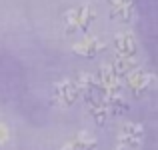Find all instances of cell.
<instances>
[{"instance_id":"3","label":"cell","mask_w":158,"mask_h":150,"mask_svg":"<svg viewBox=\"0 0 158 150\" xmlns=\"http://www.w3.org/2000/svg\"><path fill=\"white\" fill-rule=\"evenodd\" d=\"M108 6L112 8V18L128 22L134 14V6H132V0H108Z\"/></svg>"},{"instance_id":"4","label":"cell","mask_w":158,"mask_h":150,"mask_svg":"<svg viewBox=\"0 0 158 150\" xmlns=\"http://www.w3.org/2000/svg\"><path fill=\"white\" fill-rule=\"evenodd\" d=\"M114 44H116V48H118V54H122V56H134L136 40L130 32H120V34H116Z\"/></svg>"},{"instance_id":"5","label":"cell","mask_w":158,"mask_h":150,"mask_svg":"<svg viewBox=\"0 0 158 150\" xmlns=\"http://www.w3.org/2000/svg\"><path fill=\"white\" fill-rule=\"evenodd\" d=\"M126 80H128V86H130L134 92H142L144 88H146V84L152 80L150 74L142 72V70H130V72L126 74Z\"/></svg>"},{"instance_id":"8","label":"cell","mask_w":158,"mask_h":150,"mask_svg":"<svg viewBox=\"0 0 158 150\" xmlns=\"http://www.w3.org/2000/svg\"><path fill=\"white\" fill-rule=\"evenodd\" d=\"M76 16H78V30H88L90 22L94 20V10H92V6L84 4V6L76 8Z\"/></svg>"},{"instance_id":"2","label":"cell","mask_w":158,"mask_h":150,"mask_svg":"<svg viewBox=\"0 0 158 150\" xmlns=\"http://www.w3.org/2000/svg\"><path fill=\"white\" fill-rule=\"evenodd\" d=\"M78 94H80V90H78V86L74 84V82L70 80H64L62 84L56 86V92H54V96L60 104H64V106H70V104L74 102V100L78 98Z\"/></svg>"},{"instance_id":"10","label":"cell","mask_w":158,"mask_h":150,"mask_svg":"<svg viewBox=\"0 0 158 150\" xmlns=\"http://www.w3.org/2000/svg\"><path fill=\"white\" fill-rule=\"evenodd\" d=\"M92 146H94L92 140H74V142L66 144L62 150H90Z\"/></svg>"},{"instance_id":"9","label":"cell","mask_w":158,"mask_h":150,"mask_svg":"<svg viewBox=\"0 0 158 150\" xmlns=\"http://www.w3.org/2000/svg\"><path fill=\"white\" fill-rule=\"evenodd\" d=\"M64 22H66V32H68V34H72V32H76V30H78V16H76V8H72V10L66 12Z\"/></svg>"},{"instance_id":"1","label":"cell","mask_w":158,"mask_h":150,"mask_svg":"<svg viewBox=\"0 0 158 150\" xmlns=\"http://www.w3.org/2000/svg\"><path fill=\"white\" fill-rule=\"evenodd\" d=\"M100 84H102V88L106 90L108 98L110 96H120V92H122V84H120L118 76H116V74L112 72V68L106 66V64L100 68Z\"/></svg>"},{"instance_id":"6","label":"cell","mask_w":158,"mask_h":150,"mask_svg":"<svg viewBox=\"0 0 158 150\" xmlns=\"http://www.w3.org/2000/svg\"><path fill=\"white\" fill-rule=\"evenodd\" d=\"M100 48H102V42L98 38H84L82 42L74 44V52L82 54V56H94Z\"/></svg>"},{"instance_id":"7","label":"cell","mask_w":158,"mask_h":150,"mask_svg":"<svg viewBox=\"0 0 158 150\" xmlns=\"http://www.w3.org/2000/svg\"><path fill=\"white\" fill-rule=\"evenodd\" d=\"M130 70H134V60H132V56H122V54H118V58H116L114 64H112V72L120 78V76H126Z\"/></svg>"}]
</instances>
